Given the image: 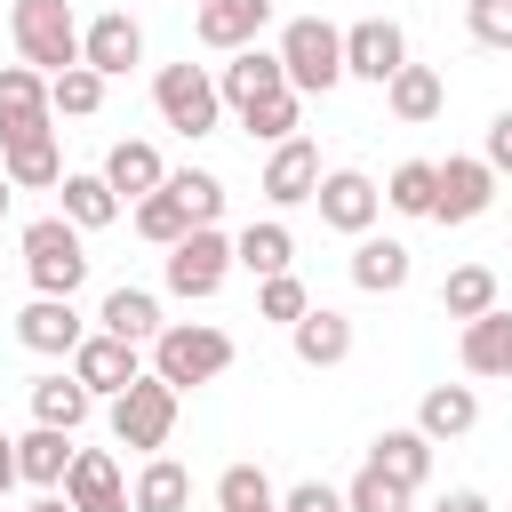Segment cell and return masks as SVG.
<instances>
[{
	"label": "cell",
	"mask_w": 512,
	"mask_h": 512,
	"mask_svg": "<svg viewBox=\"0 0 512 512\" xmlns=\"http://www.w3.org/2000/svg\"><path fill=\"white\" fill-rule=\"evenodd\" d=\"M224 368H232V336H224L216 320H168V328L152 336V376L176 384V392L216 384Z\"/></svg>",
	"instance_id": "obj_1"
},
{
	"label": "cell",
	"mask_w": 512,
	"mask_h": 512,
	"mask_svg": "<svg viewBox=\"0 0 512 512\" xmlns=\"http://www.w3.org/2000/svg\"><path fill=\"white\" fill-rule=\"evenodd\" d=\"M24 272H32V296H72L88 280V232L64 224V216H32L24 224Z\"/></svg>",
	"instance_id": "obj_2"
},
{
	"label": "cell",
	"mask_w": 512,
	"mask_h": 512,
	"mask_svg": "<svg viewBox=\"0 0 512 512\" xmlns=\"http://www.w3.org/2000/svg\"><path fill=\"white\" fill-rule=\"evenodd\" d=\"M8 40H16V56L32 72L80 64V16H72V0H16L8 8Z\"/></svg>",
	"instance_id": "obj_3"
},
{
	"label": "cell",
	"mask_w": 512,
	"mask_h": 512,
	"mask_svg": "<svg viewBox=\"0 0 512 512\" xmlns=\"http://www.w3.org/2000/svg\"><path fill=\"white\" fill-rule=\"evenodd\" d=\"M280 72H288L296 96H328V88L344 80V32H336L328 16H296V24L280 32Z\"/></svg>",
	"instance_id": "obj_4"
},
{
	"label": "cell",
	"mask_w": 512,
	"mask_h": 512,
	"mask_svg": "<svg viewBox=\"0 0 512 512\" xmlns=\"http://www.w3.org/2000/svg\"><path fill=\"white\" fill-rule=\"evenodd\" d=\"M152 104H160V120L176 128V136H216V120H224V96H216V72L208 64H160L152 72Z\"/></svg>",
	"instance_id": "obj_5"
},
{
	"label": "cell",
	"mask_w": 512,
	"mask_h": 512,
	"mask_svg": "<svg viewBox=\"0 0 512 512\" xmlns=\"http://www.w3.org/2000/svg\"><path fill=\"white\" fill-rule=\"evenodd\" d=\"M176 408H184V392H176V384H160V376L144 368L128 392H112V440H120V448L160 456V448H168V432H176Z\"/></svg>",
	"instance_id": "obj_6"
},
{
	"label": "cell",
	"mask_w": 512,
	"mask_h": 512,
	"mask_svg": "<svg viewBox=\"0 0 512 512\" xmlns=\"http://www.w3.org/2000/svg\"><path fill=\"white\" fill-rule=\"evenodd\" d=\"M224 280H232V232H216V224H192V232L168 248V296H184V304H208Z\"/></svg>",
	"instance_id": "obj_7"
},
{
	"label": "cell",
	"mask_w": 512,
	"mask_h": 512,
	"mask_svg": "<svg viewBox=\"0 0 512 512\" xmlns=\"http://www.w3.org/2000/svg\"><path fill=\"white\" fill-rule=\"evenodd\" d=\"M488 208H496V168L480 152H448L432 184V224H480Z\"/></svg>",
	"instance_id": "obj_8"
},
{
	"label": "cell",
	"mask_w": 512,
	"mask_h": 512,
	"mask_svg": "<svg viewBox=\"0 0 512 512\" xmlns=\"http://www.w3.org/2000/svg\"><path fill=\"white\" fill-rule=\"evenodd\" d=\"M312 208H320V224H328V232L360 240V232H376V216H384V192H376V176H360V168H320V184H312Z\"/></svg>",
	"instance_id": "obj_9"
},
{
	"label": "cell",
	"mask_w": 512,
	"mask_h": 512,
	"mask_svg": "<svg viewBox=\"0 0 512 512\" xmlns=\"http://www.w3.org/2000/svg\"><path fill=\"white\" fill-rule=\"evenodd\" d=\"M80 384H88V400H112V392H128L136 376H144V344H128V336H104V328H88L80 344H72V360H64Z\"/></svg>",
	"instance_id": "obj_10"
},
{
	"label": "cell",
	"mask_w": 512,
	"mask_h": 512,
	"mask_svg": "<svg viewBox=\"0 0 512 512\" xmlns=\"http://www.w3.org/2000/svg\"><path fill=\"white\" fill-rule=\"evenodd\" d=\"M400 64H408V32H400L392 16H360V24H344V80L384 88Z\"/></svg>",
	"instance_id": "obj_11"
},
{
	"label": "cell",
	"mask_w": 512,
	"mask_h": 512,
	"mask_svg": "<svg viewBox=\"0 0 512 512\" xmlns=\"http://www.w3.org/2000/svg\"><path fill=\"white\" fill-rule=\"evenodd\" d=\"M80 64H88V72H104V80L136 72V64H144V24H136L128 8L88 16V24H80Z\"/></svg>",
	"instance_id": "obj_12"
},
{
	"label": "cell",
	"mask_w": 512,
	"mask_h": 512,
	"mask_svg": "<svg viewBox=\"0 0 512 512\" xmlns=\"http://www.w3.org/2000/svg\"><path fill=\"white\" fill-rule=\"evenodd\" d=\"M280 88H288V72H280V48H264V40L232 48V64L216 72L224 112H248V104H264V96H280Z\"/></svg>",
	"instance_id": "obj_13"
},
{
	"label": "cell",
	"mask_w": 512,
	"mask_h": 512,
	"mask_svg": "<svg viewBox=\"0 0 512 512\" xmlns=\"http://www.w3.org/2000/svg\"><path fill=\"white\" fill-rule=\"evenodd\" d=\"M80 336H88V320L72 312V296H32V304L16 312V344L40 352V360H72Z\"/></svg>",
	"instance_id": "obj_14"
},
{
	"label": "cell",
	"mask_w": 512,
	"mask_h": 512,
	"mask_svg": "<svg viewBox=\"0 0 512 512\" xmlns=\"http://www.w3.org/2000/svg\"><path fill=\"white\" fill-rule=\"evenodd\" d=\"M64 496H72V512H128V480H120V456H112V448H72Z\"/></svg>",
	"instance_id": "obj_15"
},
{
	"label": "cell",
	"mask_w": 512,
	"mask_h": 512,
	"mask_svg": "<svg viewBox=\"0 0 512 512\" xmlns=\"http://www.w3.org/2000/svg\"><path fill=\"white\" fill-rule=\"evenodd\" d=\"M264 24H272V0H192V32H200V48H216V56L248 48Z\"/></svg>",
	"instance_id": "obj_16"
},
{
	"label": "cell",
	"mask_w": 512,
	"mask_h": 512,
	"mask_svg": "<svg viewBox=\"0 0 512 512\" xmlns=\"http://www.w3.org/2000/svg\"><path fill=\"white\" fill-rule=\"evenodd\" d=\"M312 184H320V144L312 136H280L272 160H264V200L272 208H304Z\"/></svg>",
	"instance_id": "obj_17"
},
{
	"label": "cell",
	"mask_w": 512,
	"mask_h": 512,
	"mask_svg": "<svg viewBox=\"0 0 512 512\" xmlns=\"http://www.w3.org/2000/svg\"><path fill=\"white\" fill-rule=\"evenodd\" d=\"M32 128H56V112H48V72L0 64V144H8V136H32Z\"/></svg>",
	"instance_id": "obj_18"
},
{
	"label": "cell",
	"mask_w": 512,
	"mask_h": 512,
	"mask_svg": "<svg viewBox=\"0 0 512 512\" xmlns=\"http://www.w3.org/2000/svg\"><path fill=\"white\" fill-rule=\"evenodd\" d=\"M0 176H8L16 192H56V176H64V152H56V128H32V136H8V144H0Z\"/></svg>",
	"instance_id": "obj_19"
},
{
	"label": "cell",
	"mask_w": 512,
	"mask_h": 512,
	"mask_svg": "<svg viewBox=\"0 0 512 512\" xmlns=\"http://www.w3.org/2000/svg\"><path fill=\"white\" fill-rule=\"evenodd\" d=\"M288 344H296L304 368H344L352 360V320L336 304H312L304 320H288Z\"/></svg>",
	"instance_id": "obj_20"
},
{
	"label": "cell",
	"mask_w": 512,
	"mask_h": 512,
	"mask_svg": "<svg viewBox=\"0 0 512 512\" xmlns=\"http://www.w3.org/2000/svg\"><path fill=\"white\" fill-rule=\"evenodd\" d=\"M368 464H376L384 480H400V488L416 496V488L432 480V440H424L416 424H384V432L368 440Z\"/></svg>",
	"instance_id": "obj_21"
},
{
	"label": "cell",
	"mask_w": 512,
	"mask_h": 512,
	"mask_svg": "<svg viewBox=\"0 0 512 512\" xmlns=\"http://www.w3.org/2000/svg\"><path fill=\"white\" fill-rule=\"evenodd\" d=\"M440 104H448V80H440L432 64H400V72L384 80V112H392L400 128H424V120H440Z\"/></svg>",
	"instance_id": "obj_22"
},
{
	"label": "cell",
	"mask_w": 512,
	"mask_h": 512,
	"mask_svg": "<svg viewBox=\"0 0 512 512\" xmlns=\"http://www.w3.org/2000/svg\"><path fill=\"white\" fill-rule=\"evenodd\" d=\"M104 184L120 192V208H128V200H144V192H160V184H168V160H160V144H144V136H120V144L104 152Z\"/></svg>",
	"instance_id": "obj_23"
},
{
	"label": "cell",
	"mask_w": 512,
	"mask_h": 512,
	"mask_svg": "<svg viewBox=\"0 0 512 512\" xmlns=\"http://www.w3.org/2000/svg\"><path fill=\"white\" fill-rule=\"evenodd\" d=\"M56 192H64V208H56V216H64V224H80V232H104V224L120 216V192L104 184V168H64V176H56Z\"/></svg>",
	"instance_id": "obj_24"
},
{
	"label": "cell",
	"mask_w": 512,
	"mask_h": 512,
	"mask_svg": "<svg viewBox=\"0 0 512 512\" xmlns=\"http://www.w3.org/2000/svg\"><path fill=\"white\" fill-rule=\"evenodd\" d=\"M408 248L400 240H384V232H360L352 240V288H368V296H400L408 288Z\"/></svg>",
	"instance_id": "obj_25"
},
{
	"label": "cell",
	"mask_w": 512,
	"mask_h": 512,
	"mask_svg": "<svg viewBox=\"0 0 512 512\" xmlns=\"http://www.w3.org/2000/svg\"><path fill=\"white\" fill-rule=\"evenodd\" d=\"M472 424H480V392H472V384H432V392L416 400V432H424L432 448H440V440H464Z\"/></svg>",
	"instance_id": "obj_26"
},
{
	"label": "cell",
	"mask_w": 512,
	"mask_h": 512,
	"mask_svg": "<svg viewBox=\"0 0 512 512\" xmlns=\"http://www.w3.org/2000/svg\"><path fill=\"white\" fill-rule=\"evenodd\" d=\"M464 376H512V312L488 304L480 320H464Z\"/></svg>",
	"instance_id": "obj_27"
},
{
	"label": "cell",
	"mask_w": 512,
	"mask_h": 512,
	"mask_svg": "<svg viewBox=\"0 0 512 512\" xmlns=\"http://www.w3.org/2000/svg\"><path fill=\"white\" fill-rule=\"evenodd\" d=\"M288 264H296V232H288L280 216H264V224L232 232V272H256V280H272V272H288Z\"/></svg>",
	"instance_id": "obj_28"
},
{
	"label": "cell",
	"mask_w": 512,
	"mask_h": 512,
	"mask_svg": "<svg viewBox=\"0 0 512 512\" xmlns=\"http://www.w3.org/2000/svg\"><path fill=\"white\" fill-rule=\"evenodd\" d=\"M64 472H72V432H56V424L16 432V480H32V488H64Z\"/></svg>",
	"instance_id": "obj_29"
},
{
	"label": "cell",
	"mask_w": 512,
	"mask_h": 512,
	"mask_svg": "<svg viewBox=\"0 0 512 512\" xmlns=\"http://www.w3.org/2000/svg\"><path fill=\"white\" fill-rule=\"evenodd\" d=\"M96 328H104V336H128V344H152L168 320H160V296H152V288H112V296L96 304Z\"/></svg>",
	"instance_id": "obj_30"
},
{
	"label": "cell",
	"mask_w": 512,
	"mask_h": 512,
	"mask_svg": "<svg viewBox=\"0 0 512 512\" xmlns=\"http://www.w3.org/2000/svg\"><path fill=\"white\" fill-rule=\"evenodd\" d=\"M192 504V472L176 456H144L136 488H128V512H184Z\"/></svg>",
	"instance_id": "obj_31"
},
{
	"label": "cell",
	"mask_w": 512,
	"mask_h": 512,
	"mask_svg": "<svg viewBox=\"0 0 512 512\" xmlns=\"http://www.w3.org/2000/svg\"><path fill=\"white\" fill-rule=\"evenodd\" d=\"M32 424H56V432H80L88 424V384L64 368V376H32Z\"/></svg>",
	"instance_id": "obj_32"
},
{
	"label": "cell",
	"mask_w": 512,
	"mask_h": 512,
	"mask_svg": "<svg viewBox=\"0 0 512 512\" xmlns=\"http://www.w3.org/2000/svg\"><path fill=\"white\" fill-rule=\"evenodd\" d=\"M216 512H280V488H272V472L264 464H224L216 472Z\"/></svg>",
	"instance_id": "obj_33"
},
{
	"label": "cell",
	"mask_w": 512,
	"mask_h": 512,
	"mask_svg": "<svg viewBox=\"0 0 512 512\" xmlns=\"http://www.w3.org/2000/svg\"><path fill=\"white\" fill-rule=\"evenodd\" d=\"M48 112H64V120H88V112H104V72H88V64H64V72H48Z\"/></svg>",
	"instance_id": "obj_34"
},
{
	"label": "cell",
	"mask_w": 512,
	"mask_h": 512,
	"mask_svg": "<svg viewBox=\"0 0 512 512\" xmlns=\"http://www.w3.org/2000/svg\"><path fill=\"white\" fill-rule=\"evenodd\" d=\"M488 304H496V272H488V264H456V272L440 280V312H448V320H480Z\"/></svg>",
	"instance_id": "obj_35"
},
{
	"label": "cell",
	"mask_w": 512,
	"mask_h": 512,
	"mask_svg": "<svg viewBox=\"0 0 512 512\" xmlns=\"http://www.w3.org/2000/svg\"><path fill=\"white\" fill-rule=\"evenodd\" d=\"M432 184H440V160H400L392 184H384V208H400V216H432Z\"/></svg>",
	"instance_id": "obj_36"
},
{
	"label": "cell",
	"mask_w": 512,
	"mask_h": 512,
	"mask_svg": "<svg viewBox=\"0 0 512 512\" xmlns=\"http://www.w3.org/2000/svg\"><path fill=\"white\" fill-rule=\"evenodd\" d=\"M136 232H144L152 248H176V240L192 232V216H184V200L160 184V192H144V200H136Z\"/></svg>",
	"instance_id": "obj_37"
},
{
	"label": "cell",
	"mask_w": 512,
	"mask_h": 512,
	"mask_svg": "<svg viewBox=\"0 0 512 512\" xmlns=\"http://www.w3.org/2000/svg\"><path fill=\"white\" fill-rule=\"evenodd\" d=\"M296 120H304V96H296V88H280V96H264V104H248V112H240V128H248L256 144L296 136Z\"/></svg>",
	"instance_id": "obj_38"
},
{
	"label": "cell",
	"mask_w": 512,
	"mask_h": 512,
	"mask_svg": "<svg viewBox=\"0 0 512 512\" xmlns=\"http://www.w3.org/2000/svg\"><path fill=\"white\" fill-rule=\"evenodd\" d=\"M168 192L184 200L192 224H216L224 216V176H208V168H168Z\"/></svg>",
	"instance_id": "obj_39"
},
{
	"label": "cell",
	"mask_w": 512,
	"mask_h": 512,
	"mask_svg": "<svg viewBox=\"0 0 512 512\" xmlns=\"http://www.w3.org/2000/svg\"><path fill=\"white\" fill-rule=\"evenodd\" d=\"M344 512H408V488L384 480L376 464H360V472L344 480Z\"/></svg>",
	"instance_id": "obj_40"
},
{
	"label": "cell",
	"mask_w": 512,
	"mask_h": 512,
	"mask_svg": "<svg viewBox=\"0 0 512 512\" xmlns=\"http://www.w3.org/2000/svg\"><path fill=\"white\" fill-rule=\"evenodd\" d=\"M256 312L288 328V320H304V312H312V288H304L296 272H272V280H256Z\"/></svg>",
	"instance_id": "obj_41"
},
{
	"label": "cell",
	"mask_w": 512,
	"mask_h": 512,
	"mask_svg": "<svg viewBox=\"0 0 512 512\" xmlns=\"http://www.w3.org/2000/svg\"><path fill=\"white\" fill-rule=\"evenodd\" d=\"M464 32L480 48H512V0H464Z\"/></svg>",
	"instance_id": "obj_42"
},
{
	"label": "cell",
	"mask_w": 512,
	"mask_h": 512,
	"mask_svg": "<svg viewBox=\"0 0 512 512\" xmlns=\"http://www.w3.org/2000/svg\"><path fill=\"white\" fill-rule=\"evenodd\" d=\"M280 512H344V488H328V480H296V488L280 496Z\"/></svg>",
	"instance_id": "obj_43"
},
{
	"label": "cell",
	"mask_w": 512,
	"mask_h": 512,
	"mask_svg": "<svg viewBox=\"0 0 512 512\" xmlns=\"http://www.w3.org/2000/svg\"><path fill=\"white\" fill-rule=\"evenodd\" d=\"M480 160H488L496 176H512V112H496V120H488V144H480Z\"/></svg>",
	"instance_id": "obj_44"
},
{
	"label": "cell",
	"mask_w": 512,
	"mask_h": 512,
	"mask_svg": "<svg viewBox=\"0 0 512 512\" xmlns=\"http://www.w3.org/2000/svg\"><path fill=\"white\" fill-rule=\"evenodd\" d=\"M432 512H488V496H480V488H448Z\"/></svg>",
	"instance_id": "obj_45"
},
{
	"label": "cell",
	"mask_w": 512,
	"mask_h": 512,
	"mask_svg": "<svg viewBox=\"0 0 512 512\" xmlns=\"http://www.w3.org/2000/svg\"><path fill=\"white\" fill-rule=\"evenodd\" d=\"M8 488H16V440L0 432V504H8Z\"/></svg>",
	"instance_id": "obj_46"
},
{
	"label": "cell",
	"mask_w": 512,
	"mask_h": 512,
	"mask_svg": "<svg viewBox=\"0 0 512 512\" xmlns=\"http://www.w3.org/2000/svg\"><path fill=\"white\" fill-rule=\"evenodd\" d=\"M24 512H72V496H64V488H40V496H32Z\"/></svg>",
	"instance_id": "obj_47"
},
{
	"label": "cell",
	"mask_w": 512,
	"mask_h": 512,
	"mask_svg": "<svg viewBox=\"0 0 512 512\" xmlns=\"http://www.w3.org/2000/svg\"><path fill=\"white\" fill-rule=\"evenodd\" d=\"M8 192H16V184H8V176H0V216H8Z\"/></svg>",
	"instance_id": "obj_48"
},
{
	"label": "cell",
	"mask_w": 512,
	"mask_h": 512,
	"mask_svg": "<svg viewBox=\"0 0 512 512\" xmlns=\"http://www.w3.org/2000/svg\"><path fill=\"white\" fill-rule=\"evenodd\" d=\"M0 512H8V504H0Z\"/></svg>",
	"instance_id": "obj_49"
}]
</instances>
